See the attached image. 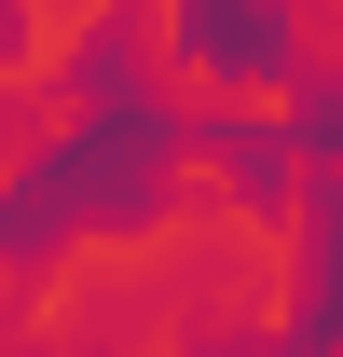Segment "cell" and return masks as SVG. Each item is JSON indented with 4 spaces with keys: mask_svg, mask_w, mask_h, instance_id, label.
<instances>
[{
    "mask_svg": "<svg viewBox=\"0 0 343 357\" xmlns=\"http://www.w3.org/2000/svg\"><path fill=\"white\" fill-rule=\"evenodd\" d=\"M165 42H178V69H206V83H289L302 96V28L289 14H206V0H192Z\"/></svg>",
    "mask_w": 343,
    "mask_h": 357,
    "instance_id": "1",
    "label": "cell"
}]
</instances>
